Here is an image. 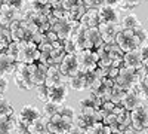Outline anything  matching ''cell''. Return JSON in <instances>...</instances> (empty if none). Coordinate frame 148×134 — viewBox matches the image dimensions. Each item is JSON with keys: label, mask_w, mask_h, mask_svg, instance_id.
I'll use <instances>...</instances> for the list:
<instances>
[{"label": "cell", "mask_w": 148, "mask_h": 134, "mask_svg": "<svg viewBox=\"0 0 148 134\" xmlns=\"http://www.w3.org/2000/svg\"><path fill=\"white\" fill-rule=\"evenodd\" d=\"M88 9H101L102 6L108 5V0H84Z\"/></svg>", "instance_id": "74e56055"}, {"label": "cell", "mask_w": 148, "mask_h": 134, "mask_svg": "<svg viewBox=\"0 0 148 134\" xmlns=\"http://www.w3.org/2000/svg\"><path fill=\"white\" fill-rule=\"evenodd\" d=\"M28 131V125L27 124H24L22 121L16 119V124H15V133L16 134H25Z\"/></svg>", "instance_id": "7bdbcfd3"}, {"label": "cell", "mask_w": 148, "mask_h": 134, "mask_svg": "<svg viewBox=\"0 0 148 134\" xmlns=\"http://www.w3.org/2000/svg\"><path fill=\"white\" fill-rule=\"evenodd\" d=\"M117 134H123V133H117Z\"/></svg>", "instance_id": "11a10c76"}, {"label": "cell", "mask_w": 148, "mask_h": 134, "mask_svg": "<svg viewBox=\"0 0 148 134\" xmlns=\"http://www.w3.org/2000/svg\"><path fill=\"white\" fill-rule=\"evenodd\" d=\"M117 124H119V130L120 133H125L130 125H132V121H130V112H125L117 116Z\"/></svg>", "instance_id": "d6a6232c"}, {"label": "cell", "mask_w": 148, "mask_h": 134, "mask_svg": "<svg viewBox=\"0 0 148 134\" xmlns=\"http://www.w3.org/2000/svg\"><path fill=\"white\" fill-rule=\"evenodd\" d=\"M88 134H111V128L104 125L102 122H96L92 128L88 130Z\"/></svg>", "instance_id": "d590c367"}, {"label": "cell", "mask_w": 148, "mask_h": 134, "mask_svg": "<svg viewBox=\"0 0 148 134\" xmlns=\"http://www.w3.org/2000/svg\"><path fill=\"white\" fill-rule=\"evenodd\" d=\"M76 55H77L79 69H80L82 73L95 70L98 67V58H99V55H98L96 51H93V49H82Z\"/></svg>", "instance_id": "277c9868"}, {"label": "cell", "mask_w": 148, "mask_h": 134, "mask_svg": "<svg viewBox=\"0 0 148 134\" xmlns=\"http://www.w3.org/2000/svg\"><path fill=\"white\" fill-rule=\"evenodd\" d=\"M86 28L84 26H82V24L79 22V26L74 28V31H73V34H71V40H73V43L76 45V48H77V52L79 51H82V49H84V36H86Z\"/></svg>", "instance_id": "603a6c76"}, {"label": "cell", "mask_w": 148, "mask_h": 134, "mask_svg": "<svg viewBox=\"0 0 148 134\" xmlns=\"http://www.w3.org/2000/svg\"><path fill=\"white\" fill-rule=\"evenodd\" d=\"M104 51L110 55V58L113 60H123V55H125V52H123L120 49V46L114 42V43H104Z\"/></svg>", "instance_id": "4dcf8cb0"}, {"label": "cell", "mask_w": 148, "mask_h": 134, "mask_svg": "<svg viewBox=\"0 0 148 134\" xmlns=\"http://www.w3.org/2000/svg\"><path fill=\"white\" fill-rule=\"evenodd\" d=\"M147 2H148V0H147Z\"/></svg>", "instance_id": "680465c9"}, {"label": "cell", "mask_w": 148, "mask_h": 134, "mask_svg": "<svg viewBox=\"0 0 148 134\" xmlns=\"http://www.w3.org/2000/svg\"><path fill=\"white\" fill-rule=\"evenodd\" d=\"M141 83H142V85H144V87H145V88L148 90V72L145 73V75H144V78L141 79Z\"/></svg>", "instance_id": "681fc988"}, {"label": "cell", "mask_w": 148, "mask_h": 134, "mask_svg": "<svg viewBox=\"0 0 148 134\" xmlns=\"http://www.w3.org/2000/svg\"><path fill=\"white\" fill-rule=\"evenodd\" d=\"M47 66L43 63H31L28 64V73H30V79L34 83V87L43 85L46 81V75H47Z\"/></svg>", "instance_id": "52a82bcc"}, {"label": "cell", "mask_w": 148, "mask_h": 134, "mask_svg": "<svg viewBox=\"0 0 148 134\" xmlns=\"http://www.w3.org/2000/svg\"><path fill=\"white\" fill-rule=\"evenodd\" d=\"M73 124L68 122L67 119H64L59 113H56L55 116H52L51 119H47V130L49 134H67V131L70 130Z\"/></svg>", "instance_id": "ba28073f"}, {"label": "cell", "mask_w": 148, "mask_h": 134, "mask_svg": "<svg viewBox=\"0 0 148 134\" xmlns=\"http://www.w3.org/2000/svg\"><path fill=\"white\" fill-rule=\"evenodd\" d=\"M82 26H84L86 28H92V27H98L101 24L99 21V14H98V9H88L86 14L82 17V19L79 21Z\"/></svg>", "instance_id": "44dd1931"}, {"label": "cell", "mask_w": 148, "mask_h": 134, "mask_svg": "<svg viewBox=\"0 0 148 134\" xmlns=\"http://www.w3.org/2000/svg\"><path fill=\"white\" fill-rule=\"evenodd\" d=\"M15 115L14 113V107L10 106V103L6 99H0V118H5V116H12Z\"/></svg>", "instance_id": "e575fe53"}, {"label": "cell", "mask_w": 148, "mask_h": 134, "mask_svg": "<svg viewBox=\"0 0 148 134\" xmlns=\"http://www.w3.org/2000/svg\"><path fill=\"white\" fill-rule=\"evenodd\" d=\"M18 46H19V51H18V57H16V63L31 64V63L39 61L40 51L34 42L21 40V42H18Z\"/></svg>", "instance_id": "3957f363"}, {"label": "cell", "mask_w": 148, "mask_h": 134, "mask_svg": "<svg viewBox=\"0 0 148 134\" xmlns=\"http://www.w3.org/2000/svg\"><path fill=\"white\" fill-rule=\"evenodd\" d=\"M68 87L74 91H84L88 90V87H86V79H84V75L80 72L77 73V75H74L73 78H68Z\"/></svg>", "instance_id": "f546056e"}, {"label": "cell", "mask_w": 148, "mask_h": 134, "mask_svg": "<svg viewBox=\"0 0 148 134\" xmlns=\"http://www.w3.org/2000/svg\"><path fill=\"white\" fill-rule=\"evenodd\" d=\"M119 70H120V69H116V67H108L107 78H110V79H116V78H117V75H119Z\"/></svg>", "instance_id": "7dc6e473"}, {"label": "cell", "mask_w": 148, "mask_h": 134, "mask_svg": "<svg viewBox=\"0 0 148 134\" xmlns=\"http://www.w3.org/2000/svg\"><path fill=\"white\" fill-rule=\"evenodd\" d=\"M14 81L15 85L22 90V91H31L34 90V83L30 79V73H28V64L25 63H16V69L14 73Z\"/></svg>", "instance_id": "5b68a950"}, {"label": "cell", "mask_w": 148, "mask_h": 134, "mask_svg": "<svg viewBox=\"0 0 148 134\" xmlns=\"http://www.w3.org/2000/svg\"><path fill=\"white\" fill-rule=\"evenodd\" d=\"M99 14V21L101 22H108V24H120V10L113 6V5H105L101 9H98Z\"/></svg>", "instance_id": "7c38bea8"}, {"label": "cell", "mask_w": 148, "mask_h": 134, "mask_svg": "<svg viewBox=\"0 0 148 134\" xmlns=\"http://www.w3.org/2000/svg\"><path fill=\"white\" fill-rule=\"evenodd\" d=\"M25 2H27V3H33V2H34V0H25Z\"/></svg>", "instance_id": "f5cc1de1"}, {"label": "cell", "mask_w": 148, "mask_h": 134, "mask_svg": "<svg viewBox=\"0 0 148 134\" xmlns=\"http://www.w3.org/2000/svg\"><path fill=\"white\" fill-rule=\"evenodd\" d=\"M67 82H68V78L59 70V67H49L47 69V75H46V81H45V85L47 88L67 85Z\"/></svg>", "instance_id": "30bf717a"}, {"label": "cell", "mask_w": 148, "mask_h": 134, "mask_svg": "<svg viewBox=\"0 0 148 134\" xmlns=\"http://www.w3.org/2000/svg\"><path fill=\"white\" fill-rule=\"evenodd\" d=\"M114 107H116V104H114V103H111V101H104V103H102V106H101L99 109H101V110H104L105 113H113Z\"/></svg>", "instance_id": "ee69618b"}, {"label": "cell", "mask_w": 148, "mask_h": 134, "mask_svg": "<svg viewBox=\"0 0 148 134\" xmlns=\"http://www.w3.org/2000/svg\"><path fill=\"white\" fill-rule=\"evenodd\" d=\"M79 26V21H73L70 18H62V19H58L53 26L51 27L52 31H55L58 34V39L59 40H67L71 37V34L74 31V28H76Z\"/></svg>", "instance_id": "8992f818"}, {"label": "cell", "mask_w": 148, "mask_h": 134, "mask_svg": "<svg viewBox=\"0 0 148 134\" xmlns=\"http://www.w3.org/2000/svg\"><path fill=\"white\" fill-rule=\"evenodd\" d=\"M45 34H46V39H47V42H49V43H53V42L59 40V39H58V34H56L55 31H52V30L46 31Z\"/></svg>", "instance_id": "bcb514c9"}, {"label": "cell", "mask_w": 148, "mask_h": 134, "mask_svg": "<svg viewBox=\"0 0 148 134\" xmlns=\"http://www.w3.org/2000/svg\"><path fill=\"white\" fill-rule=\"evenodd\" d=\"M5 91H6V90H5L3 87H0V99H2V97H3V94H5Z\"/></svg>", "instance_id": "816d5d0a"}, {"label": "cell", "mask_w": 148, "mask_h": 134, "mask_svg": "<svg viewBox=\"0 0 148 134\" xmlns=\"http://www.w3.org/2000/svg\"><path fill=\"white\" fill-rule=\"evenodd\" d=\"M39 118H42V113H40L39 109H37L36 106H33V104H25V106H22L21 112H19V116H18V119L22 121V122L27 124V125L31 124L33 121L39 119Z\"/></svg>", "instance_id": "ffe728a7"}, {"label": "cell", "mask_w": 148, "mask_h": 134, "mask_svg": "<svg viewBox=\"0 0 148 134\" xmlns=\"http://www.w3.org/2000/svg\"><path fill=\"white\" fill-rule=\"evenodd\" d=\"M123 134H147L145 131H138V130H133L132 127H129L125 133H123Z\"/></svg>", "instance_id": "c3c4849f"}, {"label": "cell", "mask_w": 148, "mask_h": 134, "mask_svg": "<svg viewBox=\"0 0 148 134\" xmlns=\"http://www.w3.org/2000/svg\"><path fill=\"white\" fill-rule=\"evenodd\" d=\"M59 110V106L55 104V103H51V101H45L43 104V116L46 119H51L52 116H55Z\"/></svg>", "instance_id": "836d02e7"}, {"label": "cell", "mask_w": 148, "mask_h": 134, "mask_svg": "<svg viewBox=\"0 0 148 134\" xmlns=\"http://www.w3.org/2000/svg\"><path fill=\"white\" fill-rule=\"evenodd\" d=\"M67 134H88V131L83 130V128H80V127L76 125V124H73V125L70 127V130L67 131Z\"/></svg>", "instance_id": "f6af8a7d"}, {"label": "cell", "mask_w": 148, "mask_h": 134, "mask_svg": "<svg viewBox=\"0 0 148 134\" xmlns=\"http://www.w3.org/2000/svg\"><path fill=\"white\" fill-rule=\"evenodd\" d=\"M58 113L62 116L64 119H67L68 122L74 124V121H76V112H74V109L71 106H67V104H61L59 106V110Z\"/></svg>", "instance_id": "1f68e13d"}, {"label": "cell", "mask_w": 148, "mask_h": 134, "mask_svg": "<svg viewBox=\"0 0 148 134\" xmlns=\"http://www.w3.org/2000/svg\"><path fill=\"white\" fill-rule=\"evenodd\" d=\"M67 97H68V87H67V85H59V87L49 88L47 101H51V103H55V104L61 106V104L65 103Z\"/></svg>", "instance_id": "d6986e66"}, {"label": "cell", "mask_w": 148, "mask_h": 134, "mask_svg": "<svg viewBox=\"0 0 148 134\" xmlns=\"http://www.w3.org/2000/svg\"><path fill=\"white\" fill-rule=\"evenodd\" d=\"M141 75L138 70H133V69H127V67H120L119 70V75L114 79V83L119 85L120 88H123L125 91H130L135 90L141 83Z\"/></svg>", "instance_id": "7a4b0ae2"}, {"label": "cell", "mask_w": 148, "mask_h": 134, "mask_svg": "<svg viewBox=\"0 0 148 134\" xmlns=\"http://www.w3.org/2000/svg\"><path fill=\"white\" fill-rule=\"evenodd\" d=\"M144 66L145 64L142 61V57L139 54V49H133V51L125 52V55H123V67L133 69V70H139Z\"/></svg>", "instance_id": "2e32d148"}, {"label": "cell", "mask_w": 148, "mask_h": 134, "mask_svg": "<svg viewBox=\"0 0 148 134\" xmlns=\"http://www.w3.org/2000/svg\"><path fill=\"white\" fill-rule=\"evenodd\" d=\"M138 49H139V54H141V57H142L144 64L148 66V43H142Z\"/></svg>", "instance_id": "b9f144b4"}, {"label": "cell", "mask_w": 148, "mask_h": 134, "mask_svg": "<svg viewBox=\"0 0 148 134\" xmlns=\"http://www.w3.org/2000/svg\"><path fill=\"white\" fill-rule=\"evenodd\" d=\"M125 94H126V91L123 90V88H120L119 85L114 83L113 87H111V90L108 91V94L105 95L104 101H111V103H114V104H120L121 100H123V97H125Z\"/></svg>", "instance_id": "cb8c5ba5"}, {"label": "cell", "mask_w": 148, "mask_h": 134, "mask_svg": "<svg viewBox=\"0 0 148 134\" xmlns=\"http://www.w3.org/2000/svg\"><path fill=\"white\" fill-rule=\"evenodd\" d=\"M0 52H2V51H0Z\"/></svg>", "instance_id": "6f0895ef"}, {"label": "cell", "mask_w": 148, "mask_h": 134, "mask_svg": "<svg viewBox=\"0 0 148 134\" xmlns=\"http://www.w3.org/2000/svg\"><path fill=\"white\" fill-rule=\"evenodd\" d=\"M144 104L142 99H141V95L138 94L136 90H130V91H126L125 97H123V100L120 103V106L125 109V110L127 112H132L135 110V109H138Z\"/></svg>", "instance_id": "4fadbf2b"}, {"label": "cell", "mask_w": 148, "mask_h": 134, "mask_svg": "<svg viewBox=\"0 0 148 134\" xmlns=\"http://www.w3.org/2000/svg\"><path fill=\"white\" fill-rule=\"evenodd\" d=\"M148 34L144 27L138 30H121L116 36V43L120 46L123 52H129L133 49H138L142 43H145Z\"/></svg>", "instance_id": "6da1fadb"}, {"label": "cell", "mask_w": 148, "mask_h": 134, "mask_svg": "<svg viewBox=\"0 0 148 134\" xmlns=\"http://www.w3.org/2000/svg\"><path fill=\"white\" fill-rule=\"evenodd\" d=\"M28 133L31 134H49L47 130V119H45L43 116L33 121L31 124H28Z\"/></svg>", "instance_id": "83f0119b"}, {"label": "cell", "mask_w": 148, "mask_h": 134, "mask_svg": "<svg viewBox=\"0 0 148 134\" xmlns=\"http://www.w3.org/2000/svg\"><path fill=\"white\" fill-rule=\"evenodd\" d=\"M5 2H9V0H5Z\"/></svg>", "instance_id": "9f6ffc18"}, {"label": "cell", "mask_w": 148, "mask_h": 134, "mask_svg": "<svg viewBox=\"0 0 148 134\" xmlns=\"http://www.w3.org/2000/svg\"><path fill=\"white\" fill-rule=\"evenodd\" d=\"M16 69V60L14 57L8 55L5 51L0 52V76L14 75Z\"/></svg>", "instance_id": "ac0fdd59"}, {"label": "cell", "mask_w": 148, "mask_h": 134, "mask_svg": "<svg viewBox=\"0 0 148 134\" xmlns=\"http://www.w3.org/2000/svg\"><path fill=\"white\" fill-rule=\"evenodd\" d=\"M147 67H148V66H147Z\"/></svg>", "instance_id": "94428289"}, {"label": "cell", "mask_w": 148, "mask_h": 134, "mask_svg": "<svg viewBox=\"0 0 148 134\" xmlns=\"http://www.w3.org/2000/svg\"><path fill=\"white\" fill-rule=\"evenodd\" d=\"M147 19H148V18H147Z\"/></svg>", "instance_id": "91938a15"}, {"label": "cell", "mask_w": 148, "mask_h": 134, "mask_svg": "<svg viewBox=\"0 0 148 134\" xmlns=\"http://www.w3.org/2000/svg\"><path fill=\"white\" fill-rule=\"evenodd\" d=\"M47 3H49V5H51V6L53 8V6H56V5L59 3V0H47Z\"/></svg>", "instance_id": "f907efd6"}, {"label": "cell", "mask_w": 148, "mask_h": 134, "mask_svg": "<svg viewBox=\"0 0 148 134\" xmlns=\"http://www.w3.org/2000/svg\"><path fill=\"white\" fill-rule=\"evenodd\" d=\"M59 70L62 72L67 78H73L74 75L80 73L79 63H77V55H76V54L65 55V58L62 60V63L59 64Z\"/></svg>", "instance_id": "9a60e30c"}, {"label": "cell", "mask_w": 148, "mask_h": 134, "mask_svg": "<svg viewBox=\"0 0 148 134\" xmlns=\"http://www.w3.org/2000/svg\"><path fill=\"white\" fill-rule=\"evenodd\" d=\"M99 30L101 39L104 40V43H114L116 42V36L119 34V31H121V26L120 24H108V22H101L98 26Z\"/></svg>", "instance_id": "9c48e42d"}, {"label": "cell", "mask_w": 148, "mask_h": 134, "mask_svg": "<svg viewBox=\"0 0 148 134\" xmlns=\"http://www.w3.org/2000/svg\"><path fill=\"white\" fill-rule=\"evenodd\" d=\"M120 26L123 30H138L142 27V22L139 21L138 15L133 14V12H129L120 19Z\"/></svg>", "instance_id": "7402d4cb"}, {"label": "cell", "mask_w": 148, "mask_h": 134, "mask_svg": "<svg viewBox=\"0 0 148 134\" xmlns=\"http://www.w3.org/2000/svg\"><path fill=\"white\" fill-rule=\"evenodd\" d=\"M12 8H14L15 10H18V12H22L24 9H25V6H27V2L25 0H9L8 2Z\"/></svg>", "instance_id": "60d3db41"}, {"label": "cell", "mask_w": 148, "mask_h": 134, "mask_svg": "<svg viewBox=\"0 0 148 134\" xmlns=\"http://www.w3.org/2000/svg\"><path fill=\"white\" fill-rule=\"evenodd\" d=\"M36 91V99H39L40 101H47V97H49V88L46 87V85H39V87H36L34 88Z\"/></svg>", "instance_id": "8d00e7d4"}, {"label": "cell", "mask_w": 148, "mask_h": 134, "mask_svg": "<svg viewBox=\"0 0 148 134\" xmlns=\"http://www.w3.org/2000/svg\"><path fill=\"white\" fill-rule=\"evenodd\" d=\"M130 121H132V128L138 131H145L148 127V113L145 112L144 104L138 109L130 112Z\"/></svg>", "instance_id": "8fae6325"}, {"label": "cell", "mask_w": 148, "mask_h": 134, "mask_svg": "<svg viewBox=\"0 0 148 134\" xmlns=\"http://www.w3.org/2000/svg\"><path fill=\"white\" fill-rule=\"evenodd\" d=\"M65 51L64 48H53L51 51V55L47 58V67H59V64L62 63V60L65 58Z\"/></svg>", "instance_id": "d4e9b609"}, {"label": "cell", "mask_w": 148, "mask_h": 134, "mask_svg": "<svg viewBox=\"0 0 148 134\" xmlns=\"http://www.w3.org/2000/svg\"><path fill=\"white\" fill-rule=\"evenodd\" d=\"M96 122H98L96 113L95 115H83V113H80V115L76 116V125H79L80 128H83L86 131H88L89 128H92Z\"/></svg>", "instance_id": "f1b7e54d"}, {"label": "cell", "mask_w": 148, "mask_h": 134, "mask_svg": "<svg viewBox=\"0 0 148 134\" xmlns=\"http://www.w3.org/2000/svg\"><path fill=\"white\" fill-rule=\"evenodd\" d=\"M64 43V51H65V54L67 55H73V54H77V48H76V45L73 43V40L71 39H67V40H64L62 42Z\"/></svg>", "instance_id": "f35d334b"}, {"label": "cell", "mask_w": 148, "mask_h": 134, "mask_svg": "<svg viewBox=\"0 0 148 134\" xmlns=\"http://www.w3.org/2000/svg\"><path fill=\"white\" fill-rule=\"evenodd\" d=\"M16 119L18 118H15V115L0 118V134H14Z\"/></svg>", "instance_id": "4316f807"}, {"label": "cell", "mask_w": 148, "mask_h": 134, "mask_svg": "<svg viewBox=\"0 0 148 134\" xmlns=\"http://www.w3.org/2000/svg\"><path fill=\"white\" fill-rule=\"evenodd\" d=\"M18 18H19V12L15 10L8 2L0 6V26L9 27L10 24L14 22L15 19H18Z\"/></svg>", "instance_id": "e0dca14e"}, {"label": "cell", "mask_w": 148, "mask_h": 134, "mask_svg": "<svg viewBox=\"0 0 148 134\" xmlns=\"http://www.w3.org/2000/svg\"><path fill=\"white\" fill-rule=\"evenodd\" d=\"M18 51H19V46H18V42H14L12 40L10 43H9V46H8V49L5 51L8 55H10V57H14L15 60H16V57H18Z\"/></svg>", "instance_id": "ab89813d"}, {"label": "cell", "mask_w": 148, "mask_h": 134, "mask_svg": "<svg viewBox=\"0 0 148 134\" xmlns=\"http://www.w3.org/2000/svg\"><path fill=\"white\" fill-rule=\"evenodd\" d=\"M25 134H31V133H28V131H27V133H25Z\"/></svg>", "instance_id": "db71d44e"}, {"label": "cell", "mask_w": 148, "mask_h": 134, "mask_svg": "<svg viewBox=\"0 0 148 134\" xmlns=\"http://www.w3.org/2000/svg\"><path fill=\"white\" fill-rule=\"evenodd\" d=\"M86 10H88V6H86L84 0H77V2L74 3V6L70 9L68 17H70V19H73V21H80L82 17L86 14Z\"/></svg>", "instance_id": "484cf974"}, {"label": "cell", "mask_w": 148, "mask_h": 134, "mask_svg": "<svg viewBox=\"0 0 148 134\" xmlns=\"http://www.w3.org/2000/svg\"><path fill=\"white\" fill-rule=\"evenodd\" d=\"M104 46V40L101 39V34L98 27H92L86 30L84 36V49H99Z\"/></svg>", "instance_id": "5bb4252c"}]
</instances>
